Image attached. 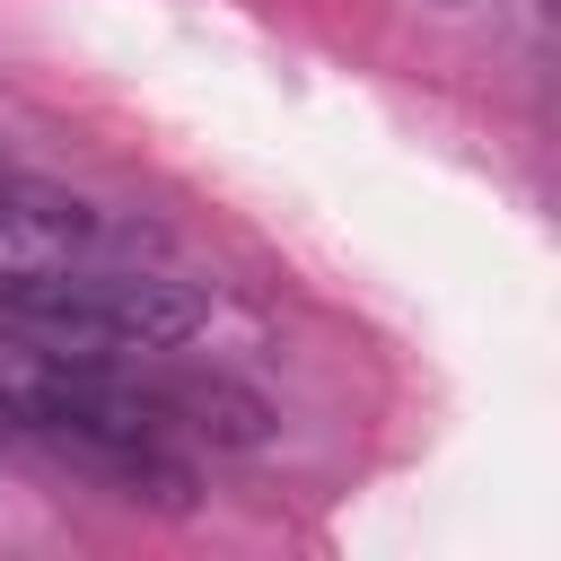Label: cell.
Returning a JSON list of instances; mask_svg holds the SVG:
<instances>
[{
	"mask_svg": "<svg viewBox=\"0 0 561 561\" xmlns=\"http://www.w3.org/2000/svg\"><path fill=\"white\" fill-rule=\"evenodd\" d=\"M0 316L35 333L61 359H114V316H105V263H9L0 272Z\"/></svg>",
	"mask_w": 561,
	"mask_h": 561,
	"instance_id": "6da1fadb",
	"label": "cell"
},
{
	"mask_svg": "<svg viewBox=\"0 0 561 561\" xmlns=\"http://www.w3.org/2000/svg\"><path fill=\"white\" fill-rule=\"evenodd\" d=\"M105 316H114V351H175L210 324V298L175 272H140V263H105Z\"/></svg>",
	"mask_w": 561,
	"mask_h": 561,
	"instance_id": "7a4b0ae2",
	"label": "cell"
},
{
	"mask_svg": "<svg viewBox=\"0 0 561 561\" xmlns=\"http://www.w3.org/2000/svg\"><path fill=\"white\" fill-rule=\"evenodd\" d=\"M438 9H465V0H438Z\"/></svg>",
	"mask_w": 561,
	"mask_h": 561,
	"instance_id": "3957f363",
	"label": "cell"
},
{
	"mask_svg": "<svg viewBox=\"0 0 561 561\" xmlns=\"http://www.w3.org/2000/svg\"><path fill=\"white\" fill-rule=\"evenodd\" d=\"M0 175H9V158H0Z\"/></svg>",
	"mask_w": 561,
	"mask_h": 561,
	"instance_id": "277c9868",
	"label": "cell"
}]
</instances>
